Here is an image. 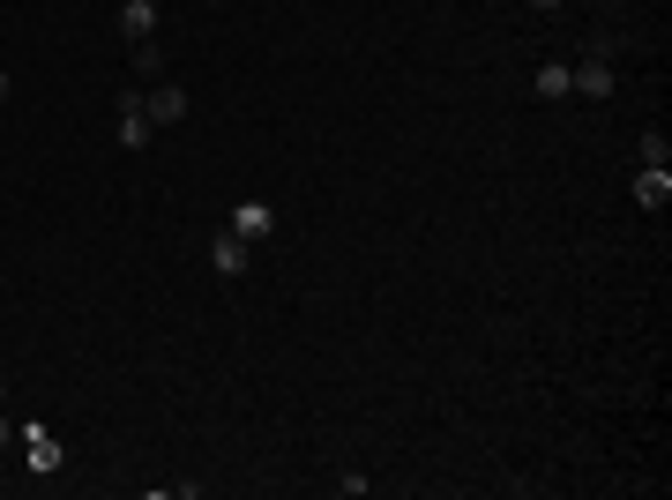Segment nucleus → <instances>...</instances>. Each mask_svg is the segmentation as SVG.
<instances>
[{
	"label": "nucleus",
	"mask_w": 672,
	"mask_h": 500,
	"mask_svg": "<svg viewBox=\"0 0 672 500\" xmlns=\"http://www.w3.org/2000/svg\"><path fill=\"white\" fill-rule=\"evenodd\" d=\"M150 135H158V120H150L142 90H120V150H150Z\"/></svg>",
	"instance_id": "obj_1"
},
{
	"label": "nucleus",
	"mask_w": 672,
	"mask_h": 500,
	"mask_svg": "<svg viewBox=\"0 0 672 500\" xmlns=\"http://www.w3.org/2000/svg\"><path fill=\"white\" fill-rule=\"evenodd\" d=\"M247 261H254V247L232 232V224H224V232L210 240V269H217V277H247Z\"/></svg>",
	"instance_id": "obj_2"
},
{
	"label": "nucleus",
	"mask_w": 672,
	"mask_h": 500,
	"mask_svg": "<svg viewBox=\"0 0 672 500\" xmlns=\"http://www.w3.org/2000/svg\"><path fill=\"white\" fill-rule=\"evenodd\" d=\"M23 456H31V470H60V463H68V449L45 433V418H23Z\"/></svg>",
	"instance_id": "obj_3"
},
{
	"label": "nucleus",
	"mask_w": 672,
	"mask_h": 500,
	"mask_svg": "<svg viewBox=\"0 0 672 500\" xmlns=\"http://www.w3.org/2000/svg\"><path fill=\"white\" fill-rule=\"evenodd\" d=\"M142 105H150V120H158V127L187 120V90H179V83H150V90H142Z\"/></svg>",
	"instance_id": "obj_4"
},
{
	"label": "nucleus",
	"mask_w": 672,
	"mask_h": 500,
	"mask_svg": "<svg viewBox=\"0 0 672 500\" xmlns=\"http://www.w3.org/2000/svg\"><path fill=\"white\" fill-rule=\"evenodd\" d=\"M665 202H672V165H642V172H635V209L658 217Z\"/></svg>",
	"instance_id": "obj_5"
},
{
	"label": "nucleus",
	"mask_w": 672,
	"mask_h": 500,
	"mask_svg": "<svg viewBox=\"0 0 672 500\" xmlns=\"http://www.w3.org/2000/svg\"><path fill=\"white\" fill-rule=\"evenodd\" d=\"M120 38L127 45L158 38V0H120Z\"/></svg>",
	"instance_id": "obj_6"
},
{
	"label": "nucleus",
	"mask_w": 672,
	"mask_h": 500,
	"mask_svg": "<svg viewBox=\"0 0 672 500\" xmlns=\"http://www.w3.org/2000/svg\"><path fill=\"white\" fill-rule=\"evenodd\" d=\"M232 232H240V240H269V232H277V209L269 202H240L232 209Z\"/></svg>",
	"instance_id": "obj_7"
},
{
	"label": "nucleus",
	"mask_w": 672,
	"mask_h": 500,
	"mask_svg": "<svg viewBox=\"0 0 672 500\" xmlns=\"http://www.w3.org/2000/svg\"><path fill=\"white\" fill-rule=\"evenodd\" d=\"M531 90H538L546 105H560V97H576V90H568V60H538V75H531Z\"/></svg>",
	"instance_id": "obj_8"
},
{
	"label": "nucleus",
	"mask_w": 672,
	"mask_h": 500,
	"mask_svg": "<svg viewBox=\"0 0 672 500\" xmlns=\"http://www.w3.org/2000/svg\"><path fill=\"white\" fill-rule=\"evenodd\" d=\"M135 75H142V83H165V45H158V38L135 45Z\"/></svg>",
	"instance_id": "obj_9"
},
{
	"label": "nucleus",
	"mask_w": 672,
	"mask_h": 500,
	"mask_svg": "<svg viewBox=\"0 0 672 500\" xmlns=\"http://www.w3.org/2000/svg\"><path fill=\"white\" fill-rule=\"evenodd\" d=\"M635 150H642V165H672V142L658 135V127H642V142H635Z\"/></svg>",
	"instance_id": "obj_10"
},
{
	"label": "nucleus",
	"mask_w": 672,
	"mask_h": 500,
	"mask_svg": "<svg viewBox=\"0 0 672 500\" xmlns=\"http://www.w3.org/2000/svg\"><path fill=\"white\" fill-rule=\"evenodd\" d=\"M367 486H374V478H359V470H336V493H344V500H367Z\"/></svg>",
	"instance_id": "obj_11"
},
{
	"label": "nucleus",
	"mask_w": 672,
	"mask_h": 500,
	"mask_svg": "<svg viewBox=\"0 0 672 500\" xmlns=\"http://www.w3.org/2000/svg\"><path fill=\"white\" fill-rule=\"evenodd\" d=\"M531 8H538V15H553V8H568V0H531Z\"/></svg>",
	"instance_id": "obj_12"
},
{
	"label": "nucleus",
	"mask_w": 672,
	"mask_h": 500,
	"mask_svg": "<svg viewBox=\"0 0 672 500\" xmlns=\"http://www.w3.org/2000/svg\"><path fill=\"white\" fill-rule=\"evenodd\" d=\"M0 105H8V68H0Z\"/></svg>",
	"instance_id": "obj_13"
},
{
	"label": "nucleus",
	"mask_w": 672,
	"mask_h": 500,
	"mask_svg": "<svg viewBox=\"0 0 672 500\" xmlns=\"http://www.w3.org/2000/svg\"><path fill=\"white\" fill-rule=\"evenodd\" d=\"M0 411H8V381H0Z\"/></svg>",
	"instance_id": "obj_14"
},
{
	"label": "nucleus",
	"mask_w": 672,
	"mask_h": 500,
	"mask_svg": "<svg viewBox=\"0 0 672 500\" xmlns=\"http://www.w3.org/2000/svg\"><path fill=\"white\" fill-rule=\"evenodd\" d=\"M0 441H8V418H0Z\"/></svg>",
	"instance_id": "obj_15"
}]
</instances>
